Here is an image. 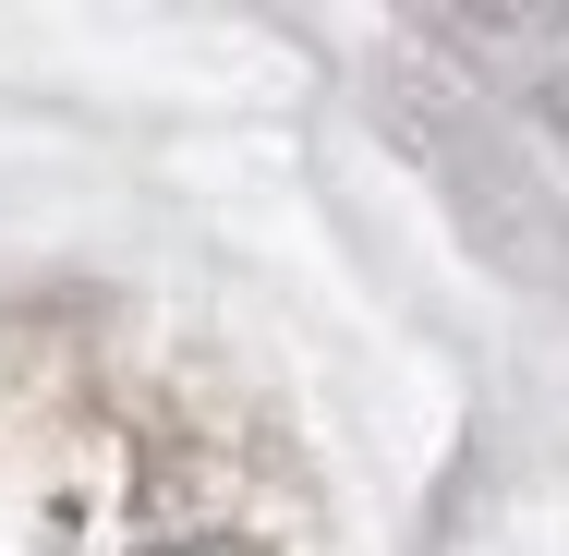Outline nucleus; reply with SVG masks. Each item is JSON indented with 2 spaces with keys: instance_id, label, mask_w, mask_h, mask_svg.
<instances>
[{
  "instance_id": "obj_1",
  "label": "nucleus",
  "mask_w": 569,
  "mask_h": 556,
  "mask_svg": "<svg viewBox=\"0 0 569 556\" xmlns=\"http://www.w3.org/2000/svg\"><path fill=\"white\" fill-rule=\"evenodd\" d=\"M0 556H303V484L182 375H121L98 327H12Z\"/></svg>"
}]
</instances>
